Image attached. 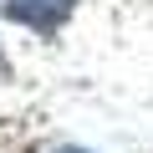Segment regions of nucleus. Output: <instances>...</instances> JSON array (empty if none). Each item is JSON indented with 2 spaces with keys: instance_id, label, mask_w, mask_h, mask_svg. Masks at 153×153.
Wrapping results in <instances>:
<instances>
[{
  "instance_id": "1",
  "label": "nucleus",
  "mask_w": 153,
  "mask_h": 153,
  "mask_svg": "<svg viewBox=\"0 0 153 153\" xmlns=\"http://www.w3.org/2000/svg\"><path fill=\"white\" fill-rule=\"evenodd\" d=\"M71 10H76V0H0L5 21H21V26L41 31V36H56Z\"/></svg>"
},
{
  "instance_id": "2",
  "label": "nucleus",
  "mask_w": 153,
  "mask_h": 153,
  "mask_svg": "<svg viewBox=\"0 0 153 153\" xmlns=\"http://www.w3.org/2000/svg\"><path fill=\"white\" fill-rule=\"evenodd\" d=\"M5 76H10V61H5V51H0V82H5Z\"/></svg>"
},
{
  "instance_id": "3",
  "label": "nucleus",
  "mask_w": 153,
  "mask_h": 153,
  "mask_svg": "<svg viewBox=\"0 0 153 153\" xmlns=\"http://www.w3.org/2000/svg\"><path fill=\"white\" fill-rule=\"evenodd\" d=\"M56 153H87V148H56Z\"/></svg>"
}]
</instances>
